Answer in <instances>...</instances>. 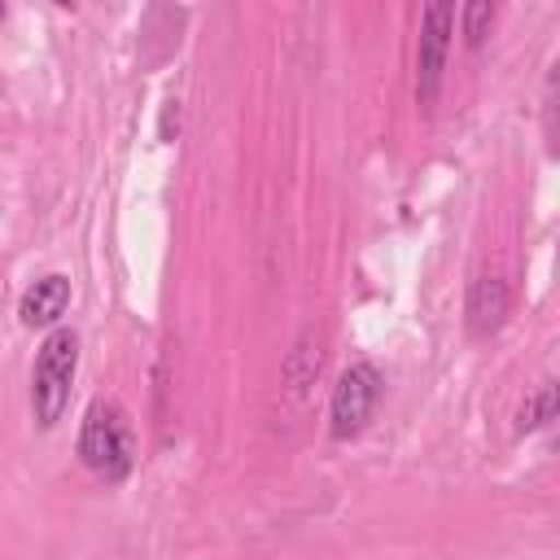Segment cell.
<instances>
[{"mask_svg": "<svg viewBox=\"0 0 560 560\" xmlns=\"http://www.w3.org/2000/svg\"><path fill=\"white\" fill-rule=\"evenodd\" d=\"M79 459L101 477V481H122L136 464V438L122 402L114 398H92L79 424Z\"/></svg>", "mask_w": 560, "mask_h": 560, "instance_id": "6da1fadb", "label": "cell"}, {"mask_svg": "<svg viewBox=\"0 0 560 560\" xmlns=\"http://www.w3.org/2000/svg\"><path fill=\"white\" fill-rule=\"evenodd\" d=\"M74 368H79V337H74V328H52L39 341L35 372H31V411L39 420V429H52L66 416Z\"/></svg>", "mask_w": 560, "mask_h": 560, "instance_id": "7a4b0ae2", "label": "cell"}, {"mask_svg": "<svg viewBox=\"0 0 560 560\" xmlns=\"http://www.w3.org/2000/svg\"><path fill=\"white\" fill-rule=\"evenodd\" d=\"M381 394H385V381H381L376 363H368V359L350 363V368L337 376V385H332V407H328L332 438H354V433L372 420Z\"/></svg>", "mask_w": 560, "mask_h": 560, "instance_id": "3957f363", "label": "cell"}, {"mask_svg": "<svg viewBox=\"0 0 560 560\" xmlns=\"http://www.w3.org/2000/svg\"><path fill=\"white\" fill-rule=\"evenodd\" d=\"M451 26H455V9L446 0L424 4L420 13V48H416V101L429 109L438 101L442 88V70H446V48H451Z\"/></svg>", "mask_w": 560, "mask_h": 560, "instance_id": "277c9868", "label": "cell"}, {"mask_svg": "<svg viewBox=\"0 0 560 560\" xmlns=\"http://www.w3.org/2000/svg\"><path fill=\"white\" fill-rule=\"evenodd\" d=\"M66 306H70V280L52 271V276L35 280V284L22 293L18 319H22L26 328H52V324L66 315Z\"/></svg>", "mask_w": 560, "mask_h": 560, "instance_id": "5b68a950", "label": "cell"}, {"mask_svg": "<svg viewBox=\"0 0 560 560\" xmlns=\"http://www.w3.org/2000/svg\"><path fill=\"white\" fill-rule=\"evenodd\" d=\"M468 332L472 337H490V332H499L503 328V319H508V284H503V276H477L472 280V289H468Z\"/></svg>", "mask_w": 560, "mask_h": 560, "instance_id": "8992f818", "label": "cell"}, {"mask_svg": "<svg viewBox=\"0 0 560 560\" xmlns=\"http://www.w3.org/2000/svg\"><path fill=\"white\" fill-rule=\"evenodd\" d=\"M556 420V385L547 381V385H538L525 402H521V411H516V429L521 433H534V429H547Z\"/></svg>", "mask_w": 560, "mask_h": 560, "instance_id": "52a82bcc", "label": "cell"}, {"mask_svg": "<svg viewBox=\"0 0 560 560\" xmlns=\"http://www.w3.org/2000/svg\"><path fill=\"white\" fill-rule=\"evenodd\" d=\"M464 39H468V48H477V44H486V35H490V26H494V4L490 0H472V4H464Z\"/></svg>", "mask_w": 560, "mask_h": 560, "instance_id": "ba28073f", "label": "cell"}, {"mask_svg": "<svg viewBox=\"0 0 560 560\" xmlns=\"http://www.w3.org/2000/svg\"><path fill=\"white\" fill-rule=\"evenodd\" d=\"M0 18H4V4H0Z\"/></svg>", "mask_w": 560, "mask_h": 560, "instance_id": "9c48e42d", "label": "cell"}]
</instances>
